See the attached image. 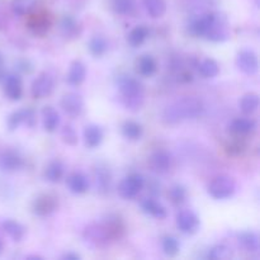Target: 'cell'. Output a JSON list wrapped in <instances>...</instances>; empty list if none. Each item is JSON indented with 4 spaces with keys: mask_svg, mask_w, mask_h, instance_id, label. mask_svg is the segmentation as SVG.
I'll use <instances>...</instances> for the list:
<instances>
[{
    "mask_svg": "<svg viewBox=\"0 0 260 260\" xmlns=\"http://www.w3.org/2000/svg\"><path fill=\"white\" fill-rule=\"evenodd\" d=\"M53 88H55V83H53L52 76L43 73L32 83L30 93H32L33 98L43 99L51 95V93L53 91Z\"/></svg>",
    "mask_w": 260,
    "mask_h": 260,
    "instance_id": "ba28073f",
    "label": "cell"
},
{
    "mask_svg": "<svg viewBox=\"0 0 260 260\" xmlns=\"http://www.w3.org/2000/svg\"><path fill=\"white\" fill-rule=\"evenodd\" d=\"M142 132H144L142 126L140 123H137V122L127 121L122 126V135L127 140H131V141H136V140L141 139Z\"/></svg>",
    "mask_w": 260,
    "mask_h": 260,
    "instance_id": "83f0119b",
    "label": "cell"
},
{
    "mask_svg": "<svg viewBox=\"0 0 260 260\" xmlns=\"http://www.w3.org/2000/svg\"><path fill=\"white\" fill-rule=\"evenodd\" d=\"M179 241L173 236H164L162 238V250L168 256H175L179 253Z\"/></svg>",
    "mask_w": 260,
    "mask_h": 260,
    "instance_id": "74e56055",
    "label": "cell"
},
{
    "mask_svg": "<svg viewBox=\"0 0 260 260\" xmlns=\"http://www.w3.org/2000/svg\"><path fill=\"white\" fill-rule=\"evenodd\" d=\"M60 28L63 37L69 38V40H74V38L79 37L81 33L80 24L73 17H63L62 20L60 22Z\"/></svg>",
    "mask_w": 260,
    "mask_h": 260,
    "instance_id": "44dd1931",
    "label": "cell"
},
{
    "mask_svg": "<svg viewBox=\"0 0 260 260\" xmlns=\"http://www.w3.org/2000/svg\"><path fill=\"white\" fill-rule=\"evenodd\" d=\"M27 259H41V258H40V256L33 255V256H27Z\"/></svg>",
    "mask_w": 260,
    "mask_h": 260,
    "instance_id": "7dc6e473",
    "label": "cell"
},
{
    "mask_svg": "<svg viewBox=\"0 0 260 260\" xmlns=\"http://www.w3.org/2000/svg\"><path fill=\"white\" fill-rule=\"evenodd\" d=\"M57 197H55L51 193H42L37 196L32 202V212L35 215L45 217V216L51 215L57 210Z\"/></svg>",
    "mask_w": 260,
    "mask_h": 260,
    "instance_id": "8992f818",
    "label": "cell"
},
{
    "mask_svg": "<svg viewBox=\"0 0 260 260\" xmlns=\"http://www.w3.org/2000/svg\"><path fill=\"white\" fill-rule=\"evenodd\" d=\"M23 167V159L15 151H7L0 156V169L4 172H14Z\"/></svg>",
    "mask_w": 260,
    "mask_h": 260,
    "instance_id": "ac0fdd59",
    "label": "cell"
},
{
    "mask_svg": "<svg viewBox=\"0 0 260 260\" xmlns=\"http://www.w3.org/2000/svg\"><path fill=\"white\" fill-rule=\"evenodd\" d=\"M104 137V132L101 126L98 124H89L84 129V139H85V145L89 149H95L102 144Z\"/></svg>",
    "mask_w": 260,
    "mask_h": 260,
    "instance_id": "9a60e30c",
    "label": "cell"
},
{
    "mask_svg": "<svg viewBox=\"0 0 260 260\" xmlns=\"http://www.w3.org/2000/svg\"><path fill=\"white\" fill-rule=\"evenodd\" d=\"M22 123H27V126L33 127L36 124V113L33 109L30 108H24L20 109V111L14 112V113L10 114L8 117V128L9 131H14Z\"/></svg>",
    "mask_w": 260,
    "mask_h": 260,
    "instance_id": "30bf717a",
    "label": "cell"
},
{
    "mask_svg": "<svg viewBox=\"0 0 260 260\" xmlns=\"http://www.w3.org/2000/svg\"><path fill=\"white\" fill-rule=\"evenodd\" d=\"M202 101L196 96H184L169 104L162 113V121L167 124H177L185 119H194L203 113Z\"/></svg>",
    "mask_w": 260,
    "mask_h": 260,
    "instance_id": "6da1fadb",
    "label": "cell"
},
{
    "mask_svg": "<svg viewBox=\"0 0 260 260\" xmlns=\"http://www.w3.org/2000/svg\"><path fill=\"white\" fill-rule=\"evenodd\" d=\"M88 47L91 55L95 56V57H99V56L106 53L107 48H108V43H107V41L104 40L103 37H101V36H94V37L89 41Z\"/></svg>",
    "mask_w": 260,
    "mask_h": 260,
    "instance_id": "e575fe53",
    "label": "cell"
},
{
    "mask_svg": "<svg viewBox=\"0 0 260 260\" xmlns=\"http://www.w3.org/2000/svg\"><path fill=\"white\" fill-rule=\"evenodd\" d=\"M200 218L192 211H180L177 215V226L183 234H187V235L196 234L200 229Z\"/></svg>",
    "mask_w": 260,
    "mask_h": 260,
    "instance_id": "9c48e42d",
    "label": "cell"
},
{
    "mask_svg": "<svg viewBox=\"0 0 260 260\" xmlns=\"http://www.w3.org/2000/svg\"><path fill=\"white\" fill-rule=\"evenodd\" d=\"M141 207L145 212L151 215L152 217L159 218V220H162V218H165L168 216L167 210L159 202H156L155 200H151V198H147V200L142 201Z\"/></svg>",
    "mask_w": 260,
    "mask_h": 260,
    "instance_id": "cb8c5ba5",
    "label": "cell"
},
{
    "mask_svg": "<svg viewBox=\"0 0 260 260\" xmlns=\"http://www.w3.org/2000/svg\"><path fill=\"white\" fill-rule=\"evenodd\" d=\"M38 4V0H13L12 9L15 14L25 15L29 14Z\"/></svg>",
    "mask_w": 260,
    "mask_h": 260,
    "instance_id": "836d02e7",
    "label": "cell"
},
{
    "mask_svg": "<svg viewBox=\"0 0 260 260\" xmlns=\"http://www.w3.org/2000/svg\"><path fill=\"white\" fill-rule=\"evenodd\" d=\"M108 233L111 234L112 239H119L124 233V225L121 218L116 215H108L103 223Z\"/></svg>",
    "mask_w": 260,
    "mask_h": 260,
    "instance_id": "603a6c76",
    "label": "cell"
},
{
    "mask_svg": "<svg viewBox=\"0 0 260 260\" xmlns=\"http://www.w3.org/2000/svg\"><path fill=\"white\" fill-rule=\"evenodd\" d=\"M112 8L117 14H129L135 8V0H112Z\"/></svg>",
    "mask_w": 260,
    "mask_h": 260,
    "instance_id": "f35d334b",
    "label": "cell"
},
{
    "mask_svg": "<svg viewBox=\"0 0 260 260\" xmlns=\"http://www.w3.org/2000/svg\"><path fill=\"white\" fill-rule=\"evenodd\" d=\"M84 241L88 244L89 246L94 249H101L106 248V246L109 245L113 239H112L111 234L108 233V230L106 229V226L102 223V225H98V223H93V225H89L88 228L84 230L83 234Z\"/></svg>",
    "mask_w": 260,
    "mask_h": 260,
    "instance_id": "3957f363",
    "label": "cell"
},
{
    "mask_svg": "<svg viewBox=\"0 0 260 260\" xmlns=\"http://www.w3.org/2000/svg\"><path fill=\"white\" fill-rule=\"evenodd\" d=\"M85 76H86V69L85 65H84L81 61H73L70 65V69H69V74H68V83L70 85L74 86H78L85 80Z\"/></svg>",
    "mask_w": 260,
    "mask_h": 260,
    "instance_id": "d6986e66",
    "label": "cell"
},
{
    "mask_svg": "<svg viewBox=\"0 0 260 260\" xmlns=\"http://www.w3.org/2000/svg\"><path fill=\"white\" fill-rule=\"evenodd\" d=\"M246 149V145L243 140H234L226 146V151L231 155H239Z\"/></svg>",
    "mask_w": 260,
    "mask_h": 260,
    "instance_id": "b9f144b4",
    "label": "cell"
},
{
    "mask_svg": "<svg viewBox=\"0 0 260 260\" xmlns=\"http://www.w3.org/2000/svg\"><path fill=\"white\" fill-rule=\"evenodd\" d=\"M229 37H230V30H229L225 17H221L220 14H215V18H213L210 28L206 32L205 38L208 41H212V42H223Z\"/></svg>",
    "mask_w": 260,
    "mask_h": 260,
    "instance_id": "52a82bcc",
    "label": "cell"
},
{
    "mask_svg": "<svg viewBox=\"0 0 260 260\" xmlns=\"http://www.w3.org/2000/svg\"><path fill=\"white\" fill-rule=\"evenodd\" d=\"M66 184L74 194H83L89 188L88 178L83 173H73V174L69 175Z\"/></svg>",
    "mask_w": 260,
    "mask_h": 260,
    "instance_id": "e0dca14e",
    "label": "cell"
},
{
    "mask_svg": "<svg viewBox=\"0 0 260 260\" xmlns=\"http://www.w3.org/2000/svg\"><path fill=\"white\" fill-rule=\"evenodd\" d=\"M29 28L32 29V32L35 33V35L42 36L50 29V23L46 19H36L35 22L30 23Z\"/></svg>",
    "mask_w": 260,
    "mask_h": 260,
    "instance_id": "60d3db41",
    "label": "cell"
},
{
    "mask_svg": "<svg viewBox=\"0 0 260 260\" xmlns=\"http://www.w3.org/2000/svg\"><path fill=\"white\" fill-rule=\"evenodd\" d=\"M170 165H172V157L164 150H157L150 155L149 167L152 172L157 174H164L170 169Z\"/></svg>",
    "mask_w": 260,
    "mask_h": 260,
    "instance_id": "4fadbf2b",
    "label": "cell"
},
{
    "mask_svg": "<svg viewBox=\"0 0 260 260\" xmlns=\"http://www.w3.org/2000/svg\"><path fill=\"white\" fill-rule=\"evenodd\" d=\"M236 66L239 68V70L243 71L246 75H254V74L258 73L259 69L258 57L253 51H241L236 57Z\"/></svg>",
    "mask_w": 260,
    "mask_h": 260,
    "instance_id": "7c38bea8",
    "label": "cell"
},
{
    "mask_svg": "<svg viewBox=\"0 0 260 260\" xmlns=\"http://www.w3.org/2000/svg\"><path fill=\"white\" fill-rule=\"evenodd\" d=\"M240 111L244 114H253L259 108V95L255 93H248L240 99Z\"/></svg>",
    "mask_w": 260,
    "mask_h": 260,
    "instance_id": "4316f807",
    "label": "cell"
},
{
    "mask_svg": "<svg viewBox=\"0 0 260 260\" xmlns=\"http://www.w3.org/2000/svg\"><path fill=\"white\" fill-rule=\"evenodd\" d=\"M62 259H65V260H79V259H80V256H79L78 254H75V253H68V254H65V255L62 256Z\"/></svg>",
    "mask_w": 260,
    "mask_h": 260,
    "instance_id": "bcb514c9",
    "label": "cell"
},
{
    "mask_svg": "<svg viewBox=\"0 0 260 260\" xmlns=\"http://www.w3.org/2000/svg\"><path fill=\"white\" fill-rule=\"evenodd\" d=\"M168 197H169L170 202L174 203V205H182L187 198V190L183 185L175 184L169 189Z\"/></svg>",
    "mask_w": 260,
    "mask_h": 260,
    "instance_id": "8d00e7d4",
    "label": "cell"
},
{
    "mask_svg": "<svg viewBox=\"0 0 260 260\" xmlns=\"http://www.w3.org/2000/svg\"><path fill=\"white\" fill-rule=\"evenodd\" d=\"M147 36H149V29L145 25H137V27H135L129 32L127 41H128V43L132 47H139V46H141L145 42Z\"/></svg>",
    "mask_w": 260,
    "mask_h": 260,
    "instance_id": "f546056e",
    "label": "cell"
},
{
    "mask_svg": "<svg viewBox=\"0 0 260 260\" xmlns=\"http://www.w3.org/2000/svg\"><path fill=\"white\" fill-rule=\"evenodd\" d=\"M5 95L10 99V101H19L22 98L23 88H22V80L19 76L17 75H9L5 78Z\"/></svg>",
    "mask_w": 260,
    "mask_h": 260,
    "instance_id": "2e32d148",
    "label": "cell"
},
{
    "mask_svg": "<svg viewBox=\"0 0 260 260\" xmlns=\"http://www.w3.org/2000/svg\"><path fill=\"white\" fill-rule=\"evenodd\" d=\"M61 139L69 146H75L78 144V134L71 124L63 126L62 131H61Z\"/></svg>",
    "mask_w": 260,
    "mask_h": 260,
    "instance_id": "ab89813d",
    "label": "cell"
},
{
    "mask_svg": "<svg viewBox=\"0 0 260 260\" xmlns=\"http://www.w3.org/2000/svg\"><path fill=\"white\" fill-rule=\"evenodd\" d=\"M117 86L122 94L124 107L131 111H139L144 104V88L137 79L122 75L117 79Z\"/></svg>",
    "mask_w": 260,
    "mask_h": 260,
    "instance_id": "7a4b0ae2",
    "label": "cell"
},
{
    "mask_svg": "<svg viewBox=\"0 0 260 260\" xmlns=\"http://www.w3.org/2000/svg\"><path fill=\"white\" fill-rule=\"evenodd\" d=\"M17 65H18V69H19V70H22L23 73H30V71L33 70V68H32V65H30V62H29V61H27V60L19 61V62H18Z\"/></svg>",
    "mask_w": 260,
    "mask_h": 260,
    "instance_id": "ee69618b",
    "label": "cell"
},
{
    "mask_svg": "<svg viewBox=\"0 0 260 260\" xmlns=\"http://www.w3.org/2000/svg\"><path fill=\"white\" fill-rule=\"evenodd\" d=\"M5 79V69H4V60H3V56L0 55V81Z\"/></svg>",
    "mask_w": 260,
    "mask_h": 260,
    "instance_id": "f6af8a7d",
    "label": "cell"
},
{
    "mask_svg": "<svg viewBox=\"0 0 260 260\" xmlns=\"http://www.w3.org/2000/svg\"><path fill=\"white\" fill-rule=\"evenodd\" d=\"M144 5L147 13L152 18H160L167 12V3L165 0H144Z\"/></svg>",
    "mask_w": 260,
    "mask_h": 260,
    "instance_id": "d6a6232c",
    "label": "cell"
},
{
    "mask_svg": "<svg viewBox=\"0 0 260 260\" xmlns=\"http://www.w3.org/2000/svg\"><path fill=\"white\" fill-rule=\"evenodd\" d=\"M3 229L8 234L13 241H20L24 238L25 229L19 222H15L13 220H7L3 222Z\"/></svg>",
    "mask_w": 260,
    "mask_h": 260,
    "instance_id": "484cf974",
    "label": "cell"
},
{
    "mask_svg": "<svg viewBox=\"0 0 260 260\" xmlns=\"http://www.w3.org/2000/svg\"><path fill=\"white\" fill-rule=\"evenodd\" d=\"M137 70L142 76H151L156 71V62L152 56L144 55L137 61Z\"/></svg>",
    "mask_w": 260,
    "mask_h": 260,
    "instance_id": "f1b7e54d",
    "label": "cell"
},
{
    "mask_svg": "<svg viewBox=\"0 0 260 260\" xmlns=\"http://www.w3.org/2000/svg\"><path fill=\"white\" fill-rule=\"evenodd\" d=\"M45 179L51 183H58L63 177V164L60 160H53L46 167Z\"/></svg>",
    "mask_w": 260,
    "mask_h": 260,
    "instance_id": "d4e9b609",
    "label": "cell"
},
{
    "mask_svg": "<svg viewBox=\"0 0 260 260\" xmlns=\"http://www.w3.org/2000/svg\"><path fill=\"white\" fill-rule=\"evenodd\" d=\"M145 180L140 174H131L124 178L118 185V194L123 200H132L144 188Z\"/></svg>",
    "mask_w": 260,
    "mask_h": 260,
    "instance_id": "5b68a950",
    "label": "cell"
},
{
    "mask_svg": "<svg viewBox=\"0 0 260 260\" xmlns=\"http://www.w3.org/2000/svg\"><path fill=\"white\" fill-rule=\"evenodd\" d=\"M239 241L243 245V248L248 251H258L259 250V238L255 233L246 231L239 235Z\"/></svg>",
    "mask_w": 260,
    "mask_h": 260,
    "instance_id": "1f68e13d",
    "label": "cell"
},
{
    "mask_svg": "<svg viewBox=\"0 0 260 260\" xmlns=\"http://www.w3.org/2000/svg\"><path fill=\"white\" fill-rule=\"evenodd\" d=\"M236 184L233 178L220 175L215 178L208 185V193L215 200H228L235 193Z\"/></svg>",
    "mask_w": 260,
    "mask_h": 260,
    "instance_id": "277c9868",
    "label": "cell"
},
{
    "mask_svg": "<svg viewBox=\"0 0 260 260\" xmlns=\"http://www.w3.org/2000/svg\"><path fill=\"white\" fill-rule=\"evenodd\" d=\"M60 106L68 116L79 117L83 113L84 101L78 93H68L62 96Z\"/></svg>",
    "mask_w": 260,
    "mask_h": 260,
    "instance_id": "8fae6325",
    "label": "cell"
},
{
    "mask_svg": "<svg viewBox=\"0 0 260 260\" xmlns=\"http://www.w3.org/2000/svg\"><path fill=\"white\" fill-rule=\"evenodd\" d=\"M42 117H43V127L47 132L56 131V128L60 124V116H58L57 111L53 107L46 106L42 109Z\"/></svg>",
    "mask_w": 260,
    "mask_h": 260,
    "instance_id": "7402d4cb",
    "label": "cell"
},
{
    "mask_svg": "<svg viewBox=\"0 0 260 260\" xmlns=\"http://www.w3.org/2000/svg\"><path fill=\"white\" fill-rule=\"evenodd\" d=\"M149 189H150V193H151L154 197L160 196V184L156 182V180H151V182L149 183Z\"/></svg>",
    "mask_w": 260,
    "mask_h": 260,
    "instance_id": "7bdbcfd3",
    "label": "cell"
},
{
    "mask_svg": "<svg viewBox=\"0 0 260 260\" xmlns=\"http://www.w3.org/2000/svg\"><path fill=\"white\" fill-rule=\"evenodd\" d=\"M256 128L255 121L250 118H236L229 124V131L234 135H248Z\"/></svg>",
    "mask_w": 260,
    "mask_h": 260,
    "instance_id": "ffe728a7",
    "label": "cell"
},
{
    "mask_svg": "<svg viewBox=\"0 0 260 260\" xmlns=\"http://www.w3.org/2000/svg\"><path fill=\"white\" fill-rule=\"evenodd\" d=\"M94 178H95L96 190L101 193H107L111 188L112 174L108 167L104 164H98L94 169Z\"/></svg>",
    "mask_w": 260,
    "mask_h": 260,
    "instance_id": "5bb4252c",
    "label": "cell"
},
{
    "mask_svg": "<svg viewBox=\"0 0 260 260\" xmlns=\"http://www.w3.org/2000/svg\"><path fill=\"white\" fill-rule=\"evenodd\" d=\"M198 71L203 78H215L220 73V66L212 58H206L198 63Z\"/></svg>",
    "mask_w": 260,
    "mask_h": 260,
    "instance_id": "4dcf8cb0",
    "label": "cell"
},
{
    "mask_svg": "<svg viewBox=\"0 0 260 260\" xmlns=\"http://www.w3.org/2000/svg\"><path fill=\"white\" fill-rule=\"evenodd\" d=\"M3 251V243H2V240H0V253H2Z\"/></svg>",
    "mask_w": 260,
    "mask_h": 260,
    "instance_id": "c3c4849f",
    "label": "cell"
},
{
    "mask_svg": "<svg viewBox=\"0 0 260 260\" xmlns=\"http://www.w3.org/2000/svg\"><path fill=\"white\" fill-rule=\"evenodd\" d=\"M233 258V251L226 245H216L208 253V259L212 260H229Z\"/></svg>",
    "mask_w": 260,
    "mask_h": 260,
    "instance_id": "d590c367",
    "label": "cell"
}]
</instances>
